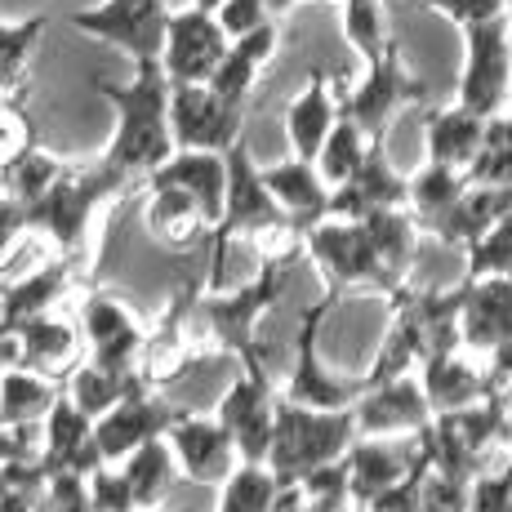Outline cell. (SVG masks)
Instances as JSON below:
<instances>
[{
	"instance_id": "53",
	"label": "cell",
	"mask_w": 512,
	"mask_h": 512,
	"mask_svg": "<svg viewBox=\"0 0 512 512\" xmlns=\"http://www.w3.org/2000/svg\"><path fill=\"white\" fill-rule=\"evenodd\" d=\"M281 9H290V5H303V0H277ZM321 5H339V0H321Z\"/></svg>"
},
{
	"instance_id": "48",
	"label": "cell",
	"mask_w": 512,
	"mask_h": 512,
	"mask_svg": "<svg viewBox=\"0 0 512 512\" xmlns=\"http://www.w3.org/2000/svg\"><path fill=\"white\" fill-rule=\"evenodd\" d=\"M49 512H98L90 499V481L81 472H54L49 477Z\"/></svg>"
},
{
	"instance_id": "28",
	"label": "cell",
	"mask_w": 512,
	"mask_h": 512,
	"mask_svg": "<svg viewBox=\"0 0 512 512\" xmlns=\"http://www.w3.org/2000/svg\"><path fill=\"white\" fill-rule=\"evenodd\" d=\"M272 196L285 205V214L294 219V228L308 232L312 223L330 219V183L321 179L317 161H303V156H290L281 165H268L263 170Z\"/></svg>"
},
{
	"instance_id": "20",
	"label": "cell",
	"mask_w": 512,
	"mask_h": 512,
	"mask_svg": "<svg viewBox=\"0 0 512 512\" xmlns=\"http://www.w3.org/2000/svg\"><path fill=\"white\" fill-rule=\"evenodd\" d=\"M419 459H423V432L410 437L406 446H388V437H357L352 450L343 455V464H348L352 504L366 508L374 495H383L388 486H397Z\"/></svg>"
},
{
	"instance_id": "1",
	"label": "cell",
	"mask_w": 512,
	"mask_h": 512,
	"mask_svg": "<svg viewBox=\"0 0 512 512\" xmlns=\"http://www.w3.org/2000/svg\"><path fill=\"white\" fill-rule=\"evenodd\" d=\"M98 94L112 103L116 130L107 143L103 161L121 170L130 183H147L174 152V125H170V90L174 81L161 63H134L130 81H94Z\"/></svg>"
},
{
	"instance_id": "59",
	"label": "cell",
	"mask_w": 512,
	"mask_h": 512,
	"mask_svg": "<svg viewBox=\"0 0 512 512\" xmlns=\"http://www.w3.org/2000/svg\"><path fill=\"white\" fill-rule=\"evenodd\" d=\"M0 187H5V183H0Z\"/></svg>"
},
{
	"instance_id": "12",
	"label": "cell",
	"mask_w": 512,
	"mask_h": 512,
	"mask_svg": "<svg viewBox=\"0 0 512 512\" xmlns=\"http://www.w3.org/2000/svg\"><path fill=\"white\" fill-rule=\"evenodd\" d=\"M232 36L223 32L219 14L210 9H174L170 27H165V49H161V67L174 85H205L214 81L223 54H228Z\"/></svg>"
},
{
	"instance_id": "10",
	"label": "cell",
	"mask_w": 512,
	"mask_h": 512,
	"mask_svg": "<svg viewBox=\"0 0 512 512\" xmlns=\"http://www.w3.org/2000/svg\"><path fill=\"white\" fill-rule=\"evenodd\" d=\"M512 90V14L464 27V72H459L455 103L481 116H499Z\"/></svg>"
},
{
	"instance_id": "18",
	"label": "cell",
	"mask_w": 512,
	"mask_h": 512,
	"mask_svg": "<svg viewBox=\"0 0 512 512\" xmlns=\"http://www.w3.org/2000/svg\"><path fill=\"white\" fill-rule=\"evenodd\" d=\"M410 201V179L388 161V147L374 143L361 170L348 183L330 192V214L334 219H370L383 210H401Z\"/></svg>"
},
{
	"instance_id": "26",
	"label": "cell",
	"mask_w": 512,
	"mask_h": 512,
	"mask_svg": "<svg viewBox=\"0 0 512 512\" xmlns=\"http://www.w3.org/2000/svg\"><path fill=\"white\" fill-rule=\"evenodd\" d=\"M72 268H76V254H63V259L45 263V268L27 272V277L0 285V326H5V334L27 326L32 317L54 312L58 299L67 294V285H72Z\"/></svg>"
},
{
	"instance_id": "37",
	"label": "cell",
	"mask_w": 512,
	"mask_h": 512,
	"mask_svg": "<svg viewBox=\"0 0 512 512\" xmlns=\"http://www.w3.org/2000/svg\"><path fill=\"white\" fill-rule=\"evenodd\" d=\"M339 27H343V41L352 45V54L361 63H374L392 45L383 0H339Z\"/></svg>"
},
{
	"instance_id": "5",
	"label": "cell",
	"mask_w": 512,
	"mask_h": 512,
	"mask_svg": "<svg viewBox=\"0 0 512 512\" xmlns=\"http://www.w3.org/2000/svg\"><path fill=\"white\" fill-rule=\"evenodd\" d=\"M214 241H250L259 245V254L272 250H299L303 232L294 228V219L285 214V205L272 196L263 170L254 165L250 143L236 139L228 147V205H223V223Z\"/></svg>"
},
{
	"instance_id": "17",
	"label": "cell",
	"mask_w": 512,
	"mask_h": 512,
	"mask_svg": "<svg viewBox=\"0 0 512 512\" xmlns=\"http://www.w3.org/2000/svg\"><path fill=\"white\" fill-rule=\"evenodd\" d=\"M81 330H85V343H90V361L107 370H143L147 334L121 299L90 294L81 303Z\"/></svg>"
},
{
	"instance_id": "58",
	"label": "cell",
	"mask_w": 512,
	"mask_h": 512,
	"mask_svg": "<svg viewBox=\"0 0 512 512\" xmlns=\"http://www.w3.org/2000/svg\"><path fill=\"white\" fill-rule=\"evenodd\" d=\"M508 14H512V0H508Z\"/></svg>"
},
{
	"instance_id": "27",
	"label": "cell",
	"mask_w": 512,
	"mask_h": 512,
	"mask_svg": "<svg viewBox=\"0 0 512 512\" xmlns=\"http://www.w3.org/2000/svg\"><path fill=\"white\" fill-rule=\"evenodd\" d=\"M277 49H281V23H268L250 36H236L210 85L219 90V98H228L232 107H245L254 94V85H259L263 67L277 58Z\"/></svg>"
},
{
	"instance_id": "40",
	"label": "cell",
	"mask_w": 512,
	"mask_h": 512,
	"mask_svg": "<svg viewBox=\"0 0 512 512\" xmlns=\"http://www.w3.org/2000/svg\"><path fill=\"white\" fill-rule=\"evenodd\" d=\"M464 263L468 281L477 277H512V214L508 219H499L490 232H481L477 241L464 250Z\"/></svg>"
},
{
	"instance_id": "11",
	"label": "cell",
	"mask_w": 512,
	"mask_h": 512,
	"mask_svg": "<svg viewBox=\"0 0 512 512\" xmlns=\"http://www.w3.org/2000/svg\"><path fill=\"white\" fill-rule=\"evenodd\" d=\"M334 312V299L317 303V308L303 317L299 326V339H294V366H290V379H285L281 397L285 401H299V406H312V410H348L357 406V397L366 392V379H339V374L326 370L317 352V339H321V326Z\"/></svg>"
},
{
	"instance_id": "24",
	"label": "cell",
	"mask_w": 512,
	"mask_h": 512,
	"mask_svg": "<svg viewBox=\"0 0 512 512\" xmlns=\"http://www.w3.org/2000/svg\"><path fill=\"white\" fill-rule=\"evenodd\" d=\"M486 125H490V116L472 112L464 103L432 107L423 116V152H428L432 165H450V170L468 174L481 143H486Z\"/></svg>"
},
{
	"instance_id": "54",
	"label": "cell",
	"mask_w": 512,
	"mask_h": 512,
	"mask_svg": "<svg viewBox=\"0 0 512 512\" xmlns=\"http://www.w3.org/2000/svg\"><path fill=\"white\" fill-rule=\"evenodd\" d=\"M504 464L512 468V428H508V446H504Z\"/></svg>"
},
{
	"instance_id": "36",
	"label": "cell",
	"mask_w": 512,
	"mask_h": 512,
	"mask_svg": "<svg viewBox=\"0 0 512 512\" xmlns=\"http://www.w3.org/2000/svg\"><path fill=\"white\" fill-rule=\"evenodd\" d=\"M370 147H374V139L366 130H361L357 121H352L348 112L334 121V130H330V139H326V147H321V156H317V170H321V179L330 183V192L339 183H348L352 174L361 170V161L370 156Z\"/></svg>"
},
{
	"instance_id": "39",
	"label": "cell",
	"mask_w": 512,
	"mask_h": 512,
	"mask_svg": "<svg viewBox=\"0 0 512 512\" xmlns=\"http://www.w3.org/2000/svg\"><path fill=\"white\" fill-rule=\"evenodd\" d=\"M281 481L268 464H241L219 486V512H272Z\"/></svg>"
},
{
	"instance_id": "55",
	"label": "cell",
	"mask_w": 512,
	"mask_h": 512,
	"mask_svg": "<svg viewBox=\"0 0 512 512\" xmlns=\"http://www.w3.org/2000/svg\"><path fill=\"white\" fill-rule=\"evenodd\" d=\"M504 397H508V410H512V383H508V388H504Z\"/></svg>"
},
{
	"instance_id": "13",
	"label": "cell",
	"mask_w": 512,
	"mask_h": 512,
	"mask_svg": "<svg viewBox=\"0 0 512 512\" xmlns=\"http://www.w3.org/2000/svg\"><path fill=\"white\" fill-rule=\"evenodd\" d=\"M170 125L174 143L192 152H228L236 139H245V107H232L219 98L210 81L205 85H174L170 90Z\"/></svg>"
},
{
	"instance_id": "47",
	"label": "cell",
	"mask_w": 512,
	"mask_h": 512,
	"mask_svg": "<svg viewBox=\"0 0 512 512\" xmlns=\"http://www.w3.org/2000/svg\"><path fill=\"white\" fill-rule=\"evenodd\" d=\"M468 512H512V468H490L472 481Z\"/></svg>"
},
{
	"instance_id": "31",
	"label": "cell",
	"mask_w": 512,
	"mask_h": 512,
	"mask_svg": "<svg viewBox=\"0 0 512 512\" xmlns=\"http://www.w3.org/2000/svg\"><path fill=\"white\" fill-rule=\"evenodd\" d=\"M63 397V383L49 379V374L23 370V366H5L0 374V423L9 432H32L36 423L49 419V410Z\"/></svg>"
},
{
	"instance_id": "16",
	"label": "cell",
	"mask_w": 512,
	"mask_h": 512,
	"mask_svg": "<svg viewBox=\"0 0 512 512\" xmlns=\"http://www.w3.org/2000/svg\"><path fill=\"white\" fill-rule=\"evenodd\" d=\"M357 428L361 437H419L437 410H432L423 379L415 374H401L392 383H374L357 397Z\"/></svg>"
},
{
	"instance_id": "7",
	"label": "cell",
	"mask_w": 512,
	"mask_h": 512,
	"mask_svg": "<svg viewBox=\"0 0 512 512\" xmlns=\"http://www.w3.org/2000/svg\"><path fill=\"white\" fill-rule=\"evenodd\" d=\"M241 374L228 383V392L219 397V423L232 432L236 450H241V464H268V450H272V428H277V406H281V392L277 379L263 366V352H245Z\"/></svg>"
},
{
	"instance_id": "6",
	"label": "cell",
	"mask_w": 512,
	"mask_h": 512,
	"mask_svg": "<svg viewBox=\"0 0 512 512\" xmlns=\"http://www.w3.org/2000/svg\"><path fill=\"white\" fill-rule=\"evenodd\" d=\"M125 187H130V179L121 170H112L107 161L85 165V170L67 165L63 179L49 187L36 205H27V223H32V232L49 236L58 245V254H81L98 205H107Z\"/></svg>"
},
{
	"instance_id": "45",
	"label": "cell",
	"mask_w": 512,
	"mask_h": 512,
	"mask_svg": "<svg viewBox=\"0 0 512 512\" xmlns=\"http://www.w3.org/2000/svg\"><path fill=\"white\" fill-rule=\"evenodd\" d=\"M468 499H472V481L446 477V472L432 468L428 481H423V504H419V512H468Z\"/></svg>"
},
{
	"instance_id": "43",
	"label": "cell",
	"mask_w": 512,
	"mask_h": 512,
	"mask_svg": "<svg viewBox=\"0 0 512 512\" xmlns=\"http://www.w3.org/2000/svg\"><path fill=\"white\" fill-rule=\"evenodd\" d=\"M85 481H90V499H94L98 512H134V508H139V504H134V490H130V481H125L121 464H98Z\"/></svg>"
},
{
	"instance_id": "21",
	"label": "cell",
	"mask_w": 512,
	"mask_h": 512,
	"mask_svg": "<svg viewBox=\"0 0 512 512\" xmlns=\"http://www.w3.org/2000/svg\"><path fill=\"white\" fill-rule=\"evenodd\" d=\"M41 459H45L49 472H81V477H90V472L103 464V450H98V419L85 415V410L67 397V388L45 419Z\"/></svg>"
},
{
	"instance_id": "29",
	"label": "cell",
	"mask_w": 512,
	"mask_h": 512,
	"mask_svg": "<svg viewBox=\"0 0 512 512\" xmlns=\"http://www.w3.org/2000/svg\"><path fill=\"white\" fill-rule=\"evenodd\" d=\"M152 179L192 192L205 205V214L214 219V228L223 223V205H228V152H192V147H179Z\"/></svg>"
},
{
	"instance_id": "42",
	"label": "cell",
	"mask_w": 512,
	"mask_h": 512,
	"mask_svg": "<svg viewBox=\"0 0 512 512\" xmlns=\"http://www.w3.org/2000/svg\"><path fill=\"white\" fill-rule=\"evenodd\" d=\"M27 147H36L32 116H27V107L18 103L14 90H0V170L14 165Z\"/></svg>"
},
{
	"instance_id": "4",
	"label": "cell",
	"mask_w": 512,
	"mask_h": 512,
	"mask_svg": "<svg viewBox=\"0 0 512 512\" xmlns=\"http://www.w3.org/2000/svg\"><path fill=\"white\" fill-rule=\"evenodd\" d=\"M361 437L357 428V410H312L299 401L277 406V428H272V450H268V468L277 472L281 486H294L308 472L339 464L352 450V441Z\"/></svg>"
},
{
	"instance_id": "2",
	"label": "cell",
	"mask_w": 512,
	"mask_h": 512,
	"mask_svg": "<svg viewBox=\"0 0 512 512\" xmlns=\"http://www.w3.org/2000/svg\"><path fill=\"white\" fill-rule=\"evenodd\" d=\"M299 259H308L303 245L299 250H272L259 259V272H254L241 290L196 294V326H201V339H210L214 348L232 352V357H245V352L259 348V321L285 299Z\"/></svg>"
},
{
	"instance_id": "50",
	"label": "cell",
	"mask_w": 512,
	"mask_h": 512,
	"mask_svg": "<svg viewBox=\"0 0 512 512\" xmlns=\"http://www.w3.org/2000/svg\"><path fill=\"white\" fill-rule=\"evenodd\" d=\"M18 459H32V446H27L23 432H9L5 423H0V468L18 464Z\"/></svg>"
},
{
	"instance_id": "46",
	"label": "cell",
	"mask_w": 512,
	"mask_h": 512,
	"mask_svg": "<svg viewBox=\"0 0 512 512\" xmlns=\"http://www.w3.org/2000/svg\"><path fill=\"white\" fill-rule=\"evenodd\" d=\"M432 14H441L446 23H455L459 32L472 23H490V18H508V0H419Z\"/></svg>"
},
{
	"instance_id": "22",
	"label": "cell",
	"mask_w": 512,
	"mask_h": 512,
	"mask_svg": "<svg viewBox=\"0 0 512 512\" xmlns=\"http://www.w3.org/2000/svg\"><path fill=\"white\" fill-rule=\"evenodd\" d=\"M343 116V94L330 72H312V81L285 107V139H290V156L317 161L326 147L334 121Z\"/></svg>"
},
{
	"instance_id": "56",
	"label": "cell",
	"mask_w": 512,
	"mask_h": 512,
	"mask_svg": "<svg viewBox=\"0 0 512 512\" xmlns=\"http://www.w3.org/2000/svg\"><path fill=\"white\" fill-rule=\"evenodd\" d=\"M134 512H161V508H134Z\"/></svg>"
},
{
	"instance_id": "14",
	"label": "cell",
	"mask_w": 512,
	"mask_h": 512,
	"mask_svg": "<svg viewBox=\"0 0 512 512\" xmlns=\"http://www.w3.org/2000/svg\"><path fill=\"white\" fill-rule=\"evenodd\" d=\"M183 415L187 410L174 406L170 397H161L156 383L130 392L121 406L107 410V415L98 419V450H103V464H125V459H130L134 450H143L147 441L165 437Z\"/></svg>"
},
{
	"instance_id": "8",
	"label": "cell",
	"mask_w": 512,
	"mask_h": 512,
	"mask_svg": "<svg viewBox=\"0 0 512 512\" xmlns=\"http://www.w3.org/2000/svg\"><path fill=\"white\" fill-rule=\"evenodd\" d=\"M428 103V85L419 76H410L406 58H401V45L392 41L374 63H366V76H361L357 90L343 94V112L370 134L374 143H388V130L406 107Z\"/></svg>"
},
{
	"instance_id": "49",
	"label": "cell",
	"mask_w": 512,
	"mask_h": 512,
	"mask_svg": "<svg viewBox=\"0 0 512 512\" xmlns=\"http://www.w3.org/2000/svg\"><path fill=\"white\" fill-rule=\"evenodd\" d=\"M27 232H32V223H27V205L0 187V263L27 241Z\"/></svg>"
},
{
	"instance_id": "41",
	"label": "cell",
	"mask_w": 512,
	"mask_h": 512,
	"mask_svg": "<svg viewBox=\"0 0 512 512\" xmlns=\"http://www.w3.org/2000/svg\"><path fill=\"white\" fill-rule=\"evenodd\" d=\"M472 183H512V116H490L486 143L468 170Z\"/></svg>"
},
{
	"instance_id": "38",
	"label": "cell",
	"mask_w": 512,
	"mask_h": 512,
	"mask_svg": "<svg viewBox=\"0 0 512 512\" xmlns=\"http://www.w3.org/2000/svg\"><path fill=\"white\" fill-rule=\"evenodd\" d=\"M63 174H67V165L58 161L54 152H45V147L36 143V147H27L14 165H5V170H0V183H5V192L18 196L23 205H36L49 187L63 179Z\"/></svg>"
},
{
	"instance_id": "32",
	"label": "cell",
	"mask_w": 512,
	"mask_h": 512,
	"mask_svg": "<svg viewBox=\"0 0 512 512\" xmlns=\"http://www.w3.org/2000/svg\"><path fill=\"white\" fill-rule=\"evenodd\" d=\"M468 174L464 170H450V165H423L419 174H410V201L406 210L415 214V223L428 236H437L441 228H446V219L455 214L459 196L468 192Z\"/></svg>"
},
{
	"instance_id": "30",
	"label": "cell",
	"mask_w": 512,
	"mask_h": 512,
	"mask_svg": "<svg viewBox=\"0 0 512 512\" xmlns=\"http://www.w3.org/2000/svg\"><path fill=\"white\" fill-rule=\"evenodd\" d=\"M419 379H423V392H428V401H432V410H437V415H446V410L477 406V401L495 397L490 370L468 366L459 352H441V357H428V361L419 366Z\"/></svg>"
},
{
	"instance_id": "19",
	"label": "cell",
	"mask_w": 512,
	"mask_h": 512,
	"mask_svg": "<svg viewBox=\"0 0 512 512\" xmlns=\"http://www.w3.org/2000/svg\"><path fill=\"white\" fill-rule=\"evenodd\" d=\"M147 236L156 245H170V250H192V245L219 236L214 219L205 214V205L192 192L161 179H147V210H143Z\"/></svg>"
},
{
	"instance_id": "3",
	"label": "cell",
	"mask_w": 512,
	"mask_h": 512,
	"mask_svg": "<svg viewBox=\"0 0 512 512\" xmlns=\"http://www.w3.org/2000/svg\"><path fill=\"white\" fill-rule=\"evenodd\" d=\"M303 254L321 268L326 294L334 303L348 299V294H383V299H397L406 290V281L392 277V268L383 263L379 245H374L370 228L361 219H321L303 232Z\"/></svg>"
},
{
	"instance_id": "34",
	"label": "cell",
	"mask_w": 512,
	"mask_h": 512,
	"mask_svg": "<svg viewBox=\"0 0 512 512\" xmlns=\"http://www.w3.org/2000/svg\"><path fill=\"white\" fill-rule=\"evenodd\" d=\"M125 481H130L134 490V504L139 508H161V499L174 490V481H179V459H174L170 441L156 437L147 441L143 450H134L130 459L121 464Z\"/></svg>"
},
{
	"instance_id": "15",
	"label": "cell",
	"mask_w": 512,
	"mask_h": 512,
	"mask_svg": "<svg viewBox=\"0 0 512 512\" xmlns=\"http://www.w3.org/2000/svg\"><path fill=\"white\" fill-rule=\"evenodd\" d=\"M174 459H179V472L196 486H223L236 468H241V450H236L232 432L219 423V415H187L165 432Z\"/></svg>"
},
{
	"instance_id": "9",
	"label": "cell",
	"mask_w": 512,
	"mask_h": 512,
	"mask_svg": "<svg viewBox=\"0 0 512 512\" xmlns=\"http://www.w3.org/2000/svg\"><path fill=\"white\" fill-rule=\"evenodd\" d=\"M170 14V0H103V5L76 9L67 23L81 36L130 54V63H161Z\"/></svg>"
},
{
	"instance_id": "23",
	"label": "cell",
	"mask_w": 512,
	"mask_h": 512,
	"mask_svg": "<svg viewBox=\"0 0 512 512\" xmlns=\"http://www.w3.org/2000/svg\"><path fill=\"white\" fill-rule=\"evenodd\" d=\"M9 339H14V366L49 374V379H58V383H63V374H72L81 366V352H85L76 326L54 317V312L32 317L27 326H18L9 334Z\"/></svg>"
},
{
	"instance_id": "57",
	"label": "cell",
	"mask_w": 512,
	"mask_h": 512,
	"mask_svg": "<svg viewBox=\"0 0 512 512\" xmlns=\"http://www.w3.org/2000/svg\"><path fill=\"white\" fill-rule=\"evenodd\" d=\"M0 490H5V472H0Z\"/></svg>"
},
{
	"instance_id": "35",
	"label": "cell",
	"mask_w": 512,
	"mask_h": 512,
	"mask_svg": "<svg viewBox=\"0 0 512 512\" xmlns=\"http://www.w3.org/2000/svg\"><path fill=\"white\" fill-rule=\"evenodd\" d=\"M374 236V245H379L383 263L392 268V277H401L410 285V272H415V259H419V223L415 214L401 205V210H383V214H370V219H361Z\"/></svg>"
},
{
	"instance_id": "52",
	"label": "cell",
	"mask_w": 512,
	"mask_h": 512,
	"mask_svg": "<svg viewBox=\"0 0 512 512\" xmlns=\"http://www.w3.org/2000/svg\"><path fill=\"white\" fill-rule=\"evenodd\" d=\"M192 5H196V9H210V14H219L223 0H192Z\"/></svg>"
},
{
	"instance_id": "44",
	"label": "cell",
	"mask_w": 512,
	"mask_h": 512,
	"mask_svg": "<svg viewBox=\"0 0 512 512\" xmlns=\"http://www.w3.org/2000/svg\"><path fill=\"white\" fill-rule=\"evenodd\" d=\"M277 0H223L219 5V23H223V32L232 36H250V32H259V27H268V23H277Z\"/></svg>"
},
{
	"instance_id": "25",
	"label": "cell",
	"mask_w": 512,
	"mask_h": 512,
	"mask_svg": "<svg viewBox=\"0 0 512 512\" xmlns=\"http://www.w3.org/2000/svg\"><path fill=\"white\" fill-rule=\"evenodd\" d=\"M512 339V277H464V348L499 352Z\"/></svg>"
},
{
	"instance_id": "33",
	"label": "cell",
	"mask_w": 512,
	"mask_h": 512,
	"mask_svg": "<svg viewBox=\"0 0 512 512\" xmlns=\"http://www.w3.org/2000/svg\"><path fill=\"white\" fill-rule=\"evenodd\" d=\"M63 388H67V397L85 410V415L103 419L107 410H116L130 392L147 388V374L143 370H107V366H98V361H81Z\"/></svg>"
},
{
	"instance_id": "51",
	"label": "cell",
	"mask_w": 512,
	"mask_h": 512,
	"mask_svg": "<svg viewBox=\"0 0 512 512\" xmlns=\"http://www.w3.org/2000/svg\"><path fill=\"white\" fill-rule=\"evenodd\" d=\"M0 361H5V366H14V339L5 334V326H0Z\"/></svg>"
}]
</instances>
